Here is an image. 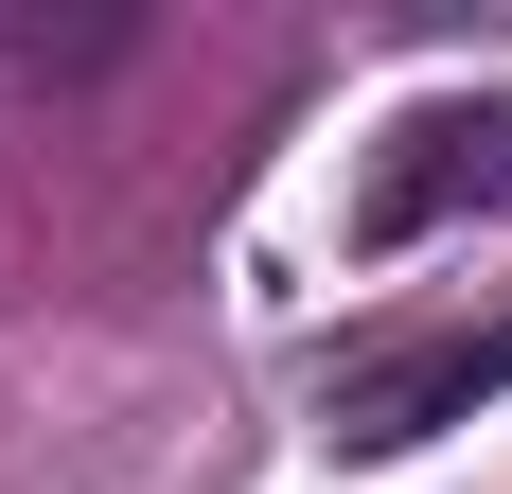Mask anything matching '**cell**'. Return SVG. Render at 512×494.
<instances>
[{"mask_svg":"<svg viewBox=\"0 0 512 494\" xmlns=\"http://www.w3.org/2000/svg\"><path fill=\"white\" fill-rule=\"evenodd\" d=\"M495 389H512V300H495V318H442V336L354 353V371L318 389V442H336V459H407V442H442V424H477Z\"/></svg>","mask_w":512,"mask_h":494,"instance_id":"1","label":"cell"},{"mask_svg":"<svg viewBox=\"0 0 512 494\" xmlns=\"http://www.w3.org/2000/svg\"><path fill=\"white\" fill-rule=\"evenodd\" d=\"M495 195H512V89H477V106H407V124L371 142V177H354V247L389 265V247L460 230V212H495Z\"/></svg>","mask_w":512,"mask_h":494,"instance_id":"2","label":"cell"}]
</instances>
